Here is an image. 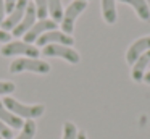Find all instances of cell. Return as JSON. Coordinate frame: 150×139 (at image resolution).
<instances>
[{
    "mask_svg": "<svg viewBox=\"0 0 150 139\" xmlns=\"http://www.w3.org/2000/svg\"><path fill=\"white\" fill-rule=\"evenodd\" d=\"M4 103L10 112H13L16 116L23 118L24 121L26 120H36L45 113V105L44 103H23L11 96L5 97Z\"/></svg>",
    "mask_w": 150,
    "mask_h": 139,
    "instance_id": "obj_1",
    "label": "cell"
},
{
    "mask_svg": "<svg viewBox=\"0 0 150 139\" xmlns=\"http://www.w3.org/2000/svg\"><path fill=\"white\" fill-rule=\"evenodd\" d=\"M52 66L50 63H47L45 60L40 58H29V57H21V58H15L10 63V73L11 74H18V73H36V74H49Z\"/></svg>",
    "mask_w": 150,
    "mask_h": 139,
    "instance_id": "obj_2",
    "label": "cell"
},
{
    "mask_svg": "<svg viewBox=\"0 0 150 139\" xmlns=\"http://www.w3.org/2000/svg\"><path fill=\"white\" fill-rule=\"evenodd\" d=\"M2 57H29V58H37L40 55V50L37 45L28 44L24 41H10L2 45L0 48Z\"/></svg>",
    "mask_w": 150,
    "mask_h": 139,
    "instance_id": "obj_3",
    "label": "cell"
},
{
    "mask_svg": "<svg viewBox=\"0 0 150 139\" xmlns=\"http://www.w3.org/2000/svg\"><path fill=\"white\" fill-rule=\"evenodd\" d=\"M87 8V2L86 0H73L66 10H63V18H62V31L65 34H73L74 31V23L78 19V16L81 15L84 10Z\"/></svg>",
    "mask_w": 150,
    "mask_h": 139,
    "instance_id": "obj_4",
    "label": "cell"
},
{
    "mask_svg": "<svg viewBox=\"0 0 150 139\" xmlns=\"http://www.w3.org/2000/svg\"><path fill=\"white\" fill-rule=\"evenodd\" d=\"M42 55L45 57H57V58H63L71 65H78L81 61L79 52H76L73 47L69 45H62V44H49L45 47H42Z\"/></svg>",
    "mask_w": 150,
    "mask_h": 139,
    "instance_id": "obj_5",
    "label": "cell"
},
{
    "mask_svg": "<svg viewBox=\"0 0 150 139\" xmlns=\"http://www.w3.org/2000/svg\"><path fill=\"white\" fill-rule=\"evenodd\" d=\"M28 3H29V0H18L16 5H15V8L11 10L7 16H5V19L2 21V24H0L4 31L10 32V31H13V29L20 24V21L23 19L24 13H26Z\"/></svg>",
    "mask_w": 150,
    "mask_h": 139,
    "instance_id": "obj_6",
    "label": "cell"
},
{
    "mask_svg": "<svg viewBox=\"0 0 150 139\" xmlns=\"http://www.w3.org/2000/svg\"><path fill=\"white\" fill-rule=\"evenodd\" d=\"M57 29V23L50 18H45V19H37L36 23L33 24V28L23 36V41L28 42V44H33V42H37V39L40 37L42 34L49 31H53Z\"/></svg>",
    "mask_w": 150,
    "mask_h": 139,
    "instance_id": "obj_7",
    "label": "cell"
},
{
    "mask_svg": "<svg viewBox=\"0 0 150 139\" xmlns=\"http://www.w3.org/2000/svg\"><path fill=\"white\" fill-rule=\"evenodd\" d=\"M37 21V11H36V6L34 3H28V8H26V13H24L23 19L20 21V24L11 31V37H23L31 28L33 24Z\"/></svg>",
    "mask_w": 150,
    "mask_h": 139,
    "instance_id": "obj_8",
    "label": "cell"
},
{
    "mask_svg": "<svg viewBox=\"0 0 150 139\" xmlns=\"http://www.w3.org/2000/svg\"><path fill=\"white\" fill-rule=\"evenodd\" d=\"M49 44H62V45H69V47H71V45L74 44V39H73V36L65 34L63 31L53 29V31L45 32V34H42L37 39V45H39V47H45V45H49Z\"/></svg>",
    "mask_w": 150,
    "mask_h": 139,
    "instance_id": "obj_9",
    "label": "cell"
},
{
    "mask_svg": "<svg viewBox=\"0 0 150 139\" xmlns=\"http://www.w3.org/2000/svg\"><path fill=\"white\" fill-rule=\"evenodd\" d=\"M147 50H150V36L140 37V39H137L136 42L131 44V47L127 48V52H126V61L129 65H134L137 58Z\"/></svg>",
    "mask_w": 150,
    "mask_h": 139,
    "instance_id": "obj_10",
    "label": "cell"
},
{
    "mask_svg": "<svg viewBox=\"0 0 150 139\" xmlns=\"http://www.w3.org/2000/svg\"><path fill=\"white\" fill-rule=\"evenodd\" d=\"M149 63H150V50H147V52H144V53L136 60V63L132 65L131 76H132V79L136 81V83H140V81L144 79L145 70H147V66H149Z\"/></svg>",
    "mask_w": 150,
    "mask_h": 139,
    "instance_id": "obj_11",
    "label": "cell"
},
{
    "mask_svg": "<svg viewBox=\"0 0 150 139\" xmlns=\"http://www.w3.org/2000/svg\"><path fill=\"white\" fill-rule=\"evenodd\" d=\"M0 120L5 123V125H8L11 129H21L24 125V120L20 118V116H16L13 112H10V110L5 107L4 100L0 99Z\"/></svg>",
    "mask_w": 150,
    "mask_h": 139,
    "instance_id": "obj_12",
    "label": "cell"
},
{
    "mask_svg": "<svg viewBox=\"0 0 150 139\" xmlns=\"http://www.w3.org/2000/svg\"><path fill=\"white\" fill-rule=\"evenodd\" d=\"M120 2L127 3V5L132 6L134 11L137 13V16L142 21H149L150 19V6L147 3V0H120Z\"/></svg>",
    "mask_w": 150,
    "mask_h": 139,
    "instance_id": "obj_13",
    "label": "cell"
},
{
    "mask_svg": "<svg viewBox=\"0 0 150 139\" xmlns=\"http://www.w3.org/2000/svg\"><path fill=\"white\" fill-rule=\"evenodd\" d=\"M115 2L116 0H102V16H103L107 24H115L118 19Z\"/></svg>",
    "mask_w": 150,
    "mask_h": 139,
    "instance_id": "obj_14",
    "label": "cell"
},
{
    "mask_svg": "<svg viewBox=\"0 0 150 139\" xmlns=\"http://www.w3.org/2000/svg\"><path fill=\"white\" fill-rule=\"evenodd\" d=\"M47 8H49L50 19H53L55 23H60L63 18V5L62 0H47Z\"/></svg>",
    "mask_w": 150,
    "mask_h": 139,
    "instance_id": "obj_15",
    "label": "cell"
},
{
    "mask_svg": "<svg viewBox=\"0 0 150 139\" xmlns=\"http://www.w3.org/2000/svg\"><path fill=\"white\" fill-rule=\"evenodd\" d=\"M36 129H37V125L34 120H26L23 125V128L20 129V134L13 139H34L36 136Z\"/></svg>",
    "mask_w": 150,
    "mask_h": 139,
    "instance_id": "obj_16",
    "label": "cell"
},
{
    "mask_svg": "<svg viewBox=\"0 0 150 139\" xmlns=\"http://www.w3.org/2000/svg\"><path fill=\"white\" fill-rule=\"evenodd\" d=\"M78 126L73 121H65L63 123V138L62 139H76L78 138Z\"/></svg>",
    "mask_w": 150,
    "mask_h": 139,
    "instance_id": "obj_17",
    "label": "cell"
},
{
    "mask_svg": "<svg viewBox=\"0 0 150 139\" xmlns=\"http://www.w3.org/2000/svg\"><path fill=\"white\" fill-rule=\"evenodd\" d=\"M37 11V19H45L49 16V8H47V0H33Z\"/></svg>",
    "mask_w": 150,
    "mask_h": 139,
    "instance_id": "obj_18",
    "label": "cell"
},
{
    "mask_svg": "<svg viewBox=\"0 0 150 139\" xmlns=\"http://www.w3.org/2000/svg\"><path fill=\"white\" fill-rule=\"evenodd\" d=\"M11 92H15V83L11 81H0V96H10Z\"/></svg>",
    "mask_w": 150,
    "mask_h": 139,
    "instance_id": "obj_19",
    "label": "cell"
},
{
    "mask_svg": "<svg viewBox=\"0 0 150 139\" xmlns=\"http://www.w3.org/2000/svg\"><path fill=\"white\" fill-rule=\"evenodd\" d=\"M0 134H2V138H4V139H13L15 131L8 125H5V123L0 120Z\"/></svg>",
    "mask_w": 150,
    "mask_h": 139,
    "instance_id": "obj_20",
    "label": "cell"
},
{
    "mask_svg": "<svg viewBox=\"0 0 150 139\" xmlns=\"http://www.w3.org/2000/svg\"><path fill=\"white\" fill-rule=\"evenodd\" d=\"M11 41V32H7L0 28V44H7Z\"/></svg>",
    "mask_w": 150,
    "mask_h": 139,
    "instance_id": "obj_21",
    "label": "cell"
},
{
    "mask_svg": "<svg viewBox=\"0 0 150 139\" xmlns=\"http://www.w3.org/2000/svg\"><path fill=\"white\" fill-rule=\"evenodd\" d=\"M5 16H7V10H5V0H0V24H2V21L5 19Z\"/></svg>",
    "mask_w": 150,
    "mask_h": 139,
    "instance_id": "obj_22",
    "label": "cell"
},
{
    "mask_svg": "<svg viewBox=\"0 0 150 139\" xmlns=\"http://www.w3.org/2000/svg\"><path fill=\"white\" fill-rule=\"evenodd\" d=\"M18 0H5V10H7V15L11 11V10L15 8V5H16Z\"/></svg>",
    "mask_w": 150,
    "mask_h": 139,
    "instance_id": "obj_23",
    "label": "cell"
},
{
    "mask_svg": "<svg viewBox=\"0 0 150 139\" xmlns=\"http://www.w3.org/2000/svg\"><path fill=\"white\" fill-rule=\"evenodd\" d=\"M76 139H87V136H86L84 131H79L78 133V138H76Z\"/></svg>",
    "mask_w": 150,
    "mask_h": 139,
    "instance_id": "obj_24",
    "label": "cell"
},
{
    "mask_svg": "<svg viewBox=\"0 0 150 139\" xmlns=\"http://www.w3.org/2000/svg\"><path fill=\"white\" fill-rule=\"evenodd\" d=\"M144 81H145L147 84H150V73H147L145 76H144Z\"/></svg>",
    "mask_w": 150,
    "mask_h": 139,
    "instance_id": "obj_25",
    "label": "cell"
},
{
    "mask_svg": "<svg viewBox=\"0 0 150 139\" xmlns=\"http://www.w3.org/2000/svg\"><path fill=\"white\" fill-rule=\"evenodd\" d=\"M0 139H4V138H2V134H0Z\"/></svg>",
    "mask_w": 150,
    "mask_h": 139,
    "instance_id": "obj_26",
    "label": "cell"
},
{
    "mask_svg": "<svg viewBox=\"0 0 150 139\" xmlns=\"http://www.w3.org/2000/svg\"><path fill=\"white\" fill-rule=\"evenodd\" d=\"M86 2H87V0H86Z\"/></svg>",
    "mask_w": 150,
    "mask_h": 139,
    "instance_id": "obj_27",
    "label": "cell"
}]
</instances>
